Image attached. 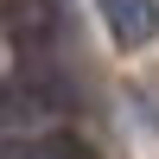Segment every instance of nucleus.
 Masks as SVG:
<instances>
[{
	"label": "nucleus",
	"instance_id": "2",
	"mask_svg": "<svg viewBox=\"0 0 159 159\" xmlns=\"http://www.w3.org/2000/svg\"><path fill=\"white\" fill-rule=\"evenodd\" d=\"M51 159H96V153H89L83 140H70V134H57V140H51Z\"/></svg>",
	"mask_w": 159,
	"mask_h": 159
},
{
	"label": "nucleus",
	"instance_id": "1",
	"mask_svg": "<svg viewBox=\"0 0 159 159\" xmlns=\"http://www.w3.org/2000/svg\"><path fill=\"white\" fill-rule=\"evenodd\" d=\"M102 13H108V32L121 45H153V32H159V7L153 0H102Z\"/></svg>",
	"mask_w": 159,
	"mask_h": 159
}]
</instances>
